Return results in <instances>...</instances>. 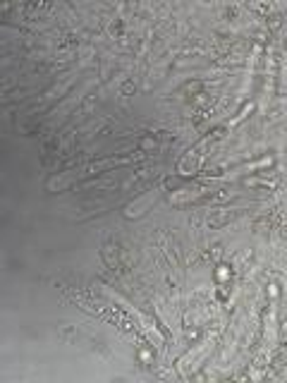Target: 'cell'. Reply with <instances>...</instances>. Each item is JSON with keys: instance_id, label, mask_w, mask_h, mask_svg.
<instances>
[{"instance_id": "6da1fadb", "label": "cell", "mask_w": 287, "mask_h": 383, "mask_svg": "<svg viewBox=\"0 0 287 383\" xmlns=\"http://www.w3.org/2000/svg\"><path fill=\"white\" fill-rule=\"evenodd\" d=\"M153 199H156V192H149V194H144L141 199L136 201V206H134V204L129 206V211H127V216H139V213H141V211L146 209V206H149V204H151Z\"/></svg>"}]
</instances>
